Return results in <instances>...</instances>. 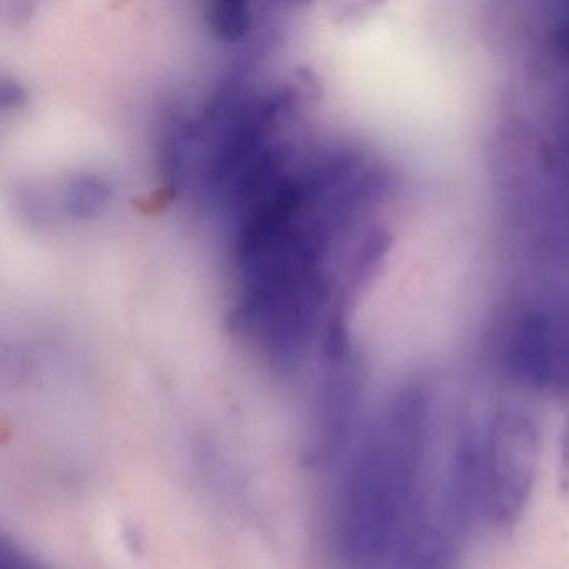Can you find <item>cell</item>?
I'll use <instances>...</instances> for the list:
<instances>
[{
	"label": "cell",
	"mask_w": 569,
	"mask_h": 569,
	"mask_svg": "<svg viewBox=\"0 0 569 569\" xmlns=\"http://www.w3.org/2000/svg\"><path fill=\"white\" fill-rule=\"evenodd\" d=\"M431 408L406 388L349 446L335 506V548L346 569L388 568L415 528L428 456Z\"/></svg>",
	"instance_id": "6da1fadb"
},
{
	"label": "cell",
	"mask_w": 569,
	"mask_h": 569,
	"mask_svg": "<svg viewBox=\"0 0 569 569\" xmlns=\"http://www.w3.org/2000/svg\"><path fill=\"white\" fill-rule=\"evenodd\" d=\"M539 462V431L531 415L502 408L482 439V511L498 528H512L525 515Z\"/></svg>",
	"instance_id": "7a4b0ae2"
},
{
	"label": "cell",
	"mask_w": 569,
	"mask_h": 569,
	"mask_svg": "<svg viewBox=\"0 0 569 569\" xmlns=\"http://www.w3.org/2000/svg\"><path fill=\"white\" fill-rule=\"evenodd\" d=\"M446 518L452 528H468L482 511V439L466 419L459 425L445 485Z\"/></svg>",
	"instance_id": "3957f363"
},
{
	"label": "cell",
	"mask_w": 569,
	"mask_h": 569,
	"mask_svg": "<svg viewBox=\"0 0 569 569\" xmlns=\"http://www.w3.org/2000/svg\"><path fill=\"white\" fill-rule=\"evenodd\" d=\"M388 569H458L455 542L432 526H415L392 556Z\"/></svg>",
	"instance_id": "277c9868"
},
{
	"label": "cell",
	"mask_w": 569,
	"mask_h": 569,
	"mask_svg": "<svg viewBox=\"0 0 569 569\" xmlns=\"http://www.w3.org/2000/svg\"><path fill=\"white\" fill-rule=\"evenodd\" d=\"M559 486L565 495H569V415L566 419L561 438V458H559Z\"/></svg>",
	"instance_id": "5b68a950"
}]
</instances>
